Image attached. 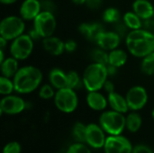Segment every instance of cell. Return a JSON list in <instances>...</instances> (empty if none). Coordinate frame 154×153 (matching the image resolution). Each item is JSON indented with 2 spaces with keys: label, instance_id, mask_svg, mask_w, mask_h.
I'll list each match as a JSON object with an SVG mask.
<instances>
[{
  "label": "cell",
  "instance_id": "cell-33",
  "mask_svg": "<svg viewBox=\"0 0 154 153\" xmlns=\"http://www.w3.org/2000/svg\"><path fill=\"white\" fill-rule=\"evenodd\" d=\"M129 28L125 23V22L118 21L115 23V32L121 37V38H126L127 34L129 33Z\"/></svg>",
  "mask_w": 154,
  "mask_h": 153
},
{
  "label": "cell",
  "instance_id": "cell-47",
  "mask_svg": "<svg viewBox=\"0 0 154 153\" xmlns=\"http://www.w3.org/2000/svg\"><path fill=\"white\" fill-rule=\"evenodd\" d=\"M152 118H153V120H154V109L152 110Z\"/></svg>",
  "mask_w": 154,
  "mask_h": 153
},
{
  "label": "cell",
  "instance_id": "cell-6",
  "mask_svg": "<svg viewBox=\"0 0 154 153\" xmlns=\"http://www.w3.org/2000/svg\"><path fill=\"white\" fill-rule=\"evenodd\" d=\"M53 98L56 107L63 113L69 114L74 112L79 105V98L76 91L69 87L58 89Z\"/></svg>",
  "mask_w": 154,
  "mask_h": 153
},
{
  "label": "cell",
  "instance_id": "cell-18",
  "mask_svg": "<svg viewBox=\"0 0 154 153\" xmlns=\"http://www.w3.org/2000/svg\"><path fill=\"white\" fill-rule=\"evenodd\" d=\"M133 11L143 21L154 14L153 5L148 0H135L133 4Z\"/></svg>",
  "mask_w": 154,
  "mask_h": 153
},
{
  "label": "cell",
  "instance_id": "cell-40",
  "mask_svg": "<svg viewBox=\"0 0 154 153\" xmlns=\"http://www.w3.org/2000/svg\"><path fill=\"white\" fill-rule=\"evenodd\" d=\"M103 88L105 89V91H106L107 94H110V93H112V92H115V85H114V83H113L112 81H110V80H108V79L105 82Z\"/></svg>",
  "mask_w": 154,
  "mask_h": 153
},
{
  "label": "cell",
  "instance_id": "cell-26",
  "mask_svg": "<svg viewBox=\"0 0 154 153\" xmlns=\"http://www.w3.org/2000/svg\"><path fill=\"white\" fill-rule=\"evenodd\" d=\"M141 70L147 76L154 75V51L143 58L141 63Z\"/></svg>",
  "mask_w": 154,
  "mask_h": 153
},
{
  "label": "cell",
  "instance_id": "cell-30",
  "mask_svg": "<svg viewBox=\"0 0 154 153\" xmlns=\"http://www.w3.org/2000/svg\"><path fill=\"white\" fill-rule=\"evenodd\" d=\"M91 58L94 62L107 65L108 64V52L101 48L96 49L91 52Z\"/></svg>",
  "mask_w": 154,
  "mask_h": 153
},
{
  "label": "cell",
  "instance_id": "cell-5",
  "mask_svg": "<svg viewBox=\"0 0 154 153\" xmlns=\"http://www.w3.org/2000/svg\"><path fill=\"white\" fill-rule=\"evenodd\" d=\"M24 20L21 16L10 15L0 23V36L7 41H13L22 35L25 30Z\"/></svg>",
  "mask_w": 154,
  "mask_h": 153
},
{
  "label": "cell",
  "instance_id": "cell-28",
  "mask_svg": "<svg viewBox=\"0 0 154 153\" xmlns=\"http://www.w3.org/2000/svg\"><path fill=\"white\" fill-rule=\"evenodd\" d=\"M14 91V80L4 76L0 77V94L3 96L11 95Z\"/></svg>",
  "mask_w": 154,
  "mask_h": 153
},
{
  "label": "cell",
  "instance_id": "cell-9",
  "mask_svg": "<svg viewBox=\"0 0 154 153\" xmlns=\"http://www.w3.org/2000/svg\"><path fill=\"white\" fill-rule=\"evenodd\" d=\"M125 98L130 110L139 111L146 106L148 102V93L143 87L134 86L127 91Z\"/></svg>",
  "mask_w": 154,
  "mask_h": 153
},
{
  "label": "cell",
  "instance_id": "cell-4",
  "mask_svg": "<svg viewBox=\"0 0 154 153\" xmlns=\"http://www.w3.org/2000/svg\"><path fill=\"white\" fill-rule=\"evenodd\" d=\"M99 125L110 135H119L125 128V116L115 110L106 111L99 117Z\"/></svg>",
  "mask_w": 154,
  "mask_h": 153
},
{
  "label": "cell",
  "instance_id": "cell-19",
  "mask_svg": "<svg viewBox=\"0 0 154 153\" xmlns=\"http://www.w3.org/2000/svg\"><path fill=\"white\" fill-rule=\"evenodd\" d=\"M108 104L110 106V107L112 108V110H115L116 112L125 114L127 113L129 110V106L126 101V98L125 96H123L121 94L117 93V92H112L110 94H108Z\"/></svg>",
  "mask_w": 154,
  "mask_h": 153
},
{
  "label": "cell",
  "instance_id": "cell-3",
  "mask_svg": "<svg viewBox=\"0 0 154 153\" xmlns=\"http://www.w3.org/2000/svg\"><path fill=\"white\" fill-rule=\"evenodd\" d=\"M108 73L106 65L93 62L84 70L82 78L84 87L88 91H99L103 88L105 82L107 80Z\"/></svg>",
  "mask_w": 154,
  "mask_h": 153
},
{
  "label": "cell",
  "instance_id": "cell-43",
  "mask_svg": "<svg viewBox=\"0 0 154 153\" xmlns=\"http://www.w3.org/2000/svg\"><path fill=\"white\" fill-rule=\"evenodd\" d=\"M7 41H8L7 40L0 36V50H5V48L6 47Z\"/></svg>",
  "mask_w": 154,
  "mask_h": 153
},
{
  "label": "cell",
  "instance_id": "cell-2",
  "mask_svg": "<svg viewBox=\"0 0 154 153\" xmlns=\"http://www.w3.org/2000/svg\"><path fill=\"white\" fill-rule=\"evenodd\" d=\"M13 80L15 92L29 94L40 87L42 80V73L34 66H24L19 69Z\"/></svg>",
  "mask_w": 154,
  "mask_h": 153
},
{
  "label": "cell",
  "instance_id": "cell-27",
  "mask_svg": "<svg viewBox=\"0 0 154 153\" xmlns=\"http://www.w3.org/2000/svg\"><path fill=\"white\" fill-rule=\"evenodd\" d=\"M87 126L82 123H76L72 129V134L78 142L87 143Z\"/></svg>",
  "mask_w": 154,
  "mask_h": 153
},
{
  "label": "cell",
  "instance_id": "cell-1",
  "mask_svg": "<svg viewBox=\"0 0 154 153\" xmlns=\"http://www.w3.org/2000/svg\"><path fill=\"white\" fill-rule=\"evenodd\" d=\"M125 44L133 56L144 58L154 51V33L143 28L131 30L125 38Z\"/></svg>",
  "mask_w": 154,
  "mask_h": 153
},
{
  "label": "cell",
  "instance_id": "cell-21",
  "mask_svg": "<svg viewBox=\"0 0 154 153\" xmlns=\"http://www.w3.org/2000/svg\"><path fill=\"white\" fill-rule=\"evenodd\" d=\"M0 70L2 74L1 76L13 78L19 70L18 60L14 57L6 58L2 63H0Z\"/></svg>",
  "mask_w": 154,
  "mask_h": 153
},
{
  "label": "cell",
  "instance_id": "cell-34",
  "mask_svg": "<svg viewBox=\"0 0 154 153\" xmlns=\"http://www.w3.org/2000/svg\"><path fill=\"white\" fill-rule=\"evenodd\" d=\"M21 145L17 142H11L4 147L2 153H21Z\"/></svg>",
  "mask_w": 154,
  "mask_h": 153
},
{
  "label": "cell",
  "instance_id": "cell-11",
  "mask_svg": "<svg viewBox=\"0 0 154 153\" xmlns=\"http://www.w3.org/2000/svg\"><path fill=\"white\" fill-rule=\"evenodd\" d=\"M26 107L24 100L18 96L8 95L4 96L0 102V111L5 115H18L22 113Z\"/></svg>",
  "mask_w": 154,
  "mask_h": 153
},
{
  "label": "cell",
  "instance_id": "cell-48",
  "mask_svg": "<svg viewBox=\"0 0 154 153\" xmlns=\"http://www.w3.org/2000/svg\"><path fill=\"white\" fill-rule=\"evenodd\" d=\"M153 33H154V32H153Z\"/></svg>",
  "mask_w": 154,
  "mask_h": 153
},
{
  "label": "cell",
  "instance_id": "cell-14",
  "mask_svg": "<svg viewBox=\"0 0 154 153\" xmlns=\"http://www.w3.org/2000/svg\"><path fill=\"white\" fill-rule=\"evenodd\" d=\"M41 12L40 0H24L19 10L20 16L25 21H33Z\"/></svg>",
  "mask_w": 154,
  "mask_h": 153
},
{
  "label": "cell",
  "instance_id": "cell-44",
  "mask_svg": "<svg viewBox=\"0 0 154 153\" xmlns=\"http://www.w3.org/2000/svg\"><path fill=\"white\" fill-rule=\"evenodd\" d=\"M17 0H0V2L3 4V5H12V4H14Z\"/></svg>",
  "mask_w": 154,
  "mask_h": 153
},
{
  "label": "cell",
  "instance_id": "cell-38",
  "mask_svg": "<svg viewBox=\"0 0 154 153\" xmlns=\"http://www.w3.org/2000/svg\"><path fill=\"white\" fill-rule=\"evenodd\" d=\"M77 42L73 40H69L67 41H65V51L69 52V53H71V52H74L76 50H77Z\"/></svg>",
  "mask_w": 154,
  "mask_h": 153
},
{
  "label": "cell",
  "instance_id": "cell-37",
  "mask_svg": "<svg viewBox=\"0 0 154 153\" xmlns=\"http://www.w3.org/2000/svg\"><path fill=\"white\" fill-rule=\"evenodd\" d=\"M132 153H153V151H152L150 147L143 145V144H140V145L134 147Z\"/></svg>",
  "mask_w": 154,
  "mask_h": 153
},
{
  "label": "cell",
  "instance_id": "cell-45",
  "mask_svg": "<svg viewBox=\"0 0 154 153\" xmlns=\"http://www.w3.org/2000/svg\"><path fill=\"white\" fill-rule=\"evenodd\" d=\"M71 1H72V3H74L75 5H81L86 4V1H87V0H71Z\"/></svg>",
  "mask_w": 154,
  "mask_h": 153
},
{
  "label": "cell",
  "instance_id": "cell-35",
  "mask_svg": "<svg viewBox=\"0 0 154 153\" xmlns=\"http://www.w3.org/2000/svg\"><path fill=\"white\" fill-rule=\"evenodd\" d=\"M40 3L42 11L54 13V11L56 10V5L52 0H40Z\"/></svg>",
  "mask_w": 154,
  "mask_h": 153
},
{
  "label": "cell",
  "instance_id": "cell-17",
  "mask_svg": "<svg viewBox=\"0 0 154 153\" xmlns=\"http://www.w3.org/2000/svg\"><path fill=\"white\" fill-rule=\"evenodd\" d=\"M88 106L95 111H103L106 108L108 100L99 91H90L87 95Z\"/></svg>",
  "mask_w": 154,
  "mask_h": 153
},
{
  "label": "cell",
  "instance_id": "cell-31",
  "mask_svg": "<svg viewBox=\"0 0 154 153\" xmlns=\"http://www.w3.org/2000/svg\"><path fill=\"white\" fill-rule=\"evenodd\" d=\"M55 91H54V87L51 85V84H44L40 87L39 90V96L42 99H50L54 97L55 96Z\"/></svg>",
  "mask_w": 154,
  "mask_h": 153
},
{
  "label": "cell",
  "instance_id": "cell-46",
  "mask_svg": "<svg viewBox=\"0 0 154 153\" xmlns=\"http://www.w3.org/2000/svg\"><path fill=\"white\" fill-rule=\"evenodd\" d=\"M5 54H4V50H0V63H2L5 60Z\"/></svg>",
  "mask_w": 154,
  "mask_h": 153
},
{
  "label": "cell",
  "instance_id": "cell-41",
  "mask_svg": "<svg viewBox=\"0 0 154 153\" xmlns=\"http://www.w3.org/2000/svg\"><path fill=\"white\" fill-rule=\"evenodd\" d=\"M106 69H107L108 77H113V76L116 75L118 68H116V67H115V66H113V65L107 64V65H106Z\"/></svg>",
  "mask_w": 154,
  "mask_h": 153
},
{
  "label": "cell",
  "instance_id": "cell-29",
  "mask_svg": "<svg viewBox=\"0 0 154 153\" xmlns=\"http://www.w3.org/2000/svg\"><path fill=\"white\" fill-rule=\"evenodd\" d=\"M103 20L108 23H116L120 21V13L115 7L106 8L103 13Z\"/></svg>",
  "mask_w": 154,
  "mask_h": 153
},
{
  "label": "cell",
  "instance_id": "cell-7",
  "mask_svg": "<svg viewBox=\"0 0 154 153\" xmlns=\"http://www.w3.org/2000/svg\"><path fill=\"white\" fill-rule=\"evenodd\" d=\"M9 50L12 57L18 60H24L32 52L33 40L28 33H23L12 41Z\"/></svg>",
  "mask_w": 154,
  "mask_h": 153
},
{
  "label": "cell",
  "instance_id": "cell-36",
  "mask_svg": "<svg viewBox=\"0 0 154 153\" xmlns=\"http://www.w3.org/2000/svg\"><path fill=\"white\" fill-rule=\"evenodd\" d=\"M143 27L145 30H148L150 32H154V14L152 16L149 17L146 20L143 21Z\"/></svg>",
  "mask_w": 154,
  "mask_h": 153
},
{
  "label": "cell",
  "instance_id": "cell-10",
  "mask_svg": "<svg viewBox=\"0 0 154 153\" xmlns=\"http://www.w3.org/2000/svg\"><path fill=\"white\" fill-rule=\"evenodd\" d=\"M133 149L130 141L120 134L109 135L104 145L106 153H132Z\"/></svg>",
  "mask_w": 154,
  "mask_h": 153
},
{
  "label": "cell",
  "instance_id": "cell-32",
  "mask_svg": "<svg viewBox=\"0 0 154 153\" xmlns=\"http://www.w3.org/2000/svg\"><path fill=\"white\" fill-rule=\"evenodd\" d=\"M66 153H91V151L85 143L76 142L69 146Z\"/></svg>",
  "mask_w": 154,
  "mask_h": 153
},
{
  "label": "cell",
  "instance_id": "cell-23",
  "mask_svg": "<svg viewBox=\"0 0 154 153\" xmlns=\"http://www.w3.org/2000/svg\"><path fill=\"white\" fill-rule=\"evenodd\" d=\"M143 124V119L138 113L133 112L125 117V128L131 133H136L140 130Z\"/></svg>",
  "mask_w": 154,
  "mask_h": 153
},
{
  "label": "cell",
  "instance_id": "cell-20",
  "mask_svg": "<svg viewBox=\"0 0 154 153\" xmlns=\"http://www.w3.org/2000/svg\"><path fill=\"white\" fill-rule=\"evenodd\" d=\"M49 80H50V84L57 90L67 87L68 86L67 73H65L62 69L58 68L52 69L50 71Z\"/></svg>",
  "mask_w": 154,
  "mask_h": 153
},
{
  "label": "cell",
  "instance_id": "cell-25",
  "mask_svg": "<svg viewBox=\"0 0 154 153\" xmlns=\"http://www.w3.org/2000/svg\"><path fill=\"white\" fill-rule=\"evenodd\" d=\"M67 77H68L67 87L76 90V89H79V88H81L82 87H84L83 78H82V77H80L79 75V73L77 71H74V70L69 71L67 73Z\"/></svg>",
  "mask_w": 154,
  "mask_h": 153
},
{
  "label": "cell",
  "instance_id": "cell-13",
  "mask_svg": "<svg viewBox=\"0 0 154 153\" xmlns=\"http://www.w3.org/2000/svg\"><path fill=\"white\" fill-rule=\"evenodd\" d=\"M121 37L115 32H106L104 31L101 32L96 40V42L98 48H101L106 51H111L115 49H117L121 42Z\"/></svg>",
  "mask_w": 154,
  "mask_h": 153
},
{
  "label": "cell",
  "instance_id": "cell-15",
  "mask_svg": "<svg viewBox=\"0 0 154 153\" xmlns=\"http://www.w3.org/2000/svg\"><path fill=\"white\" fill-rule=\"evenodd\" d=\"M42 46L45 51L52 56L61 55L65 51V42L62 41L60 38L52 35L43 38Z\"/></svg>",
  "mask_w": 154,
  "mask_h": 153
},
{
  "label": "cell",
  "instance_id": "cell-22",
  "mask_svg": "<svg viewBox=\"0 0 154 153\" xmlns=\"http://www.w3.org/2000/svg\"><path fill=\"white\" fill-rule=\"evenodd\" d=\"M128 55L124 50L115 49L108 52V64L113 65L118 69L126 63Z\"/></svg>",
  "mask_w": 154,
  "mask_h": 153
},
{
  "label": "cell",
  "instance_id": "cell-8",
  "mask_svg": "<svg viewBox=\"0 0 154 153\" xmlns=\"http://www.w3.org/2000/svg\"><path fill=\"white\" fill-rule=\"evenodd\" d=\"M57 23L53 13L42 11L33 20V27L41 38L51 36L56 30Z\"/></svg>",
  "mask_w": 154,
  "mask_h": 153
},
{
  "label": "cell",
  "instance_id": "cell-16",
  "mask_svg": "<svg viewBox=\"0 0 154 153\" xmlns=\"http://www.w3.org/2000/svg\"><path fill=\"white\" fill-rule=\"evenodd\" d=\"M79 30L86 39L94 41H96L98 35L105 31L103 25L98 23H83L79 25Z\"/></svg>",
  "mask_w": 154,
  "mask_h": 153
},
{
  "label": "cell",
  "instance_id": "cell-12",
  "mask_svg": "<svg viewBox=\"0 0 154 153\" xmlns=\"http://www.w3.org/2000/svg\"><path fill=\"white\" fill-rule=\"evenodd\" d=\"M104 129L96 124H89L87 125V143L95 149L104 148L106 137Z\"/></svg>",
  "mask_w": 154,
  "mask_h": 153
},
{
  "label": "cell",
  "instance_id": "cell-42",
  "mask_svg": "<svg viewBox=\"0 0 154 153\" xmlns=\"http://www.w3.org/2000/svg\"><path fill=\"white\" fill-rule=\"evenodd\" d=\"M31 37H32V39L34 41V40H38V39H40L41 38V36H40V34L37 32V31L34 29V27H32L31 30H30V32H29V33H28Z\"/></svg>",
  "mask_w": 154,
  "mask_h": 153
},
{
  "label": "cell",
  "instance_id": "cell-24",
  "mask_svg": "<svg viewBox=\"0 0 154 153\" xmlns=\"http://www.w3.org/2000/svg\"><path fill=\"white\" fill-rule=\"evenodd\" d=\"M123 21L130 30H138L143 28V20L134 11L126 12L123 16Z\"/></svg>",
  "mask_w": 154,
  "mask_h": 153
},
{
  "label": "cell",
  "instance_id": "cell-39",
  "mask_svg": "<svg viewBox=\"0 0 154 153\" xmlns=\"http://www.w3.org/2000/svg\"><path fill=\"white\" fill-rule=\"evenodd\" d=\"M85 5L91 10H97L101 6L102 0H87Z\"/></svg>",
  "mask_w": 154,
  "mask_h": 153
}]
</instances>
